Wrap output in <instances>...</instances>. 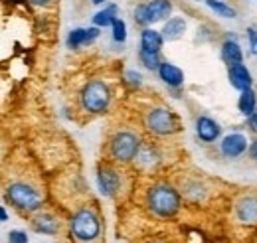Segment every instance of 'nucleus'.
Masks as SVG:
<instances>
[{
  "mask_svg": "<svg viewBox=\"0 0 257 243\" xmlns=\"http://www.w3.org/2000/svg\"><path fill=\"white\" fill-rule=\"evenodd\" d=\"M147 206L159 217H172L180 210V194L168 184H157L147 194Z\"/></svg>",
  "mask_w": 257,
  "mask_h": 243,
  "instance_id": "nucleus-1",
  "label": "nucleus"
},
{
  "mask_svg": "<svg viewBox=\"0 0 257 243\" xmlns=\"http://www.w3.org/2000/svg\"><path fill=\"white\" fill-rule=\"evenodd\" d=\"M79 101H81V107L87 111V113H105L109 103H111V89L105 81L101 79H91L83 85L81 95H79Z\"/></svg>",
  "mask_w": 257,
  "mask_h": 243,
  "instance_id": "nucleus-2",
  "label": "nucleus"
},
{
  "mask_svg": "<svg viewBox=\"0 0 257 243\" xmlns=\"http://www.w3.org/2000/svg\"><path fill=\"white\" fill-rule=\"evenodd\" d=\"M6 198L22 212H36L42 208L40 192L26 182H12L6 188Z\"/></svg>",
  "mask_w": 257,
  "mask_h": 243,
  "instance_id": "nucleus-3",
  "label": "nucleus"
},
{
  "mask_svg": "<svg viewBox=\"0 0 257 243\" xmlns=\"http://www.w3.org/2000/svg\"><path fill=\"white\" fill-rule=\"evenodd\" d=\"M69 229L79 241H93L101 231V223L93 210L81 208L79 212L73 213V217L69 221Z\"/></svg>",
  "mask_w": 257,
  "mask_h": 243,
  "instance_id": "nucleus-4",
  "label": "nucleus"
},
{
  "mask_svg": "<svg viewBox=\"0 0 257 243\" xmlns=\"http://www.w3.org/2000/svg\"><path fill=\"white\" fill-rule=\"evenodd\" d=\"M139 151H141V139L131 131H119L111 139L109 152L117 162H131L133 158L139 156Z\"/></svg>",
  "mask_w": 257,
  "mask_h": 243,
  "instance_id": "nucleus-5",
  "label": "nucleus"
},
{
  "mask_svg": "<svg viewBox=\"0 0 257 243\" xmlns=\"http://www.w3.org/2000/svg\"><path fill=\"white\" fill-rule=\"evenodd\" d=\"M145 123H147V129H149L151 133L161 135V137L174 135V133L180 131V119H178L172 111H168V109H164V107H155V109H151V111L147 113Z\"/></svg>",
  "mask_w": 257,
  "mask_h": 243,
  "instance_id": "nucleus-6",
  "label": "nucleus"
},
{
  "mask_svg": "<svg viewBox=\"0 0 257 243\" xmlns=\"http://www.w3.org/2000/svg\"><path fill=\"white\" fill-rule=\"evenodd\" d=\"M247 139L241 135V133H231V135H225L220 143V151L227 158H237L241 156L243 152L247 151Z\"/></svg>",
  "mask_w": 257,
  "mask_h": 243,
  "instance_id": "nucleus-7",
  "label": "nucleus"
},
{
  "mask_svg": "<svg viewBox=\"0 0 257 243\" xmlns=\"http://www.w3.org/2000/svg\"><path fill=\"white\" fill-rule=\"evenodd\" d=\"M227 77H229V83L233 89L237 91H245V89H251V71L243 65V63H235V65H229L227 69Z\"/></svg>",
  "mask_w": 257,
  "mask_h": 243,
  "instance_id": "nucleus-8",
  "label": "nucleus"
},
{
  "mask_svg": "<svg viewBox=\"0 0 257 243\" xmlns=\"http://www.w3.org/2000/svg\"><path fill=\"white\" fill-rule=\"evenodd\" d=\"M220 133H222V127L214 121V119H210L206 115H202V117L196 119V135H198L200 141L214 143V141L220 139Z\"/></svg>",
  "mask_w": 257,
  "mask_h": 243,
  "instance_id": "nucleus-9",
  "label": "nucleus"
},
{
  "mask_svg": "<svg viewBox=\"0 0 257 243\" xmlns=\"http://www.w3.org/2000/svg\"><path fill=\"white\" fill-rule=\"evenodd\" d=\"M97 184H99V192L103 196H113L119 190V186H121V176L113 168L105 166V168H99Z\"/></svg>",
  "mask_w": 257,
  "mask_h": 243,
  "instance_id": "nucleus-10",
  "label": "nucleus"
},
{
  "mask_svg": "<svg viewBox=\"0 0 257 243\" xmlns=\"http://www.w3.org/2000/svg\"><path fill=\"white\" fill-rule=\"evenodd\" d=\"M99 38V28H73L67 36V48L75 50V48H81V46H87L91 42H95Z\"/></svg>",
  "mask_w": 257,
  "mask_h": 243,
  "instance_id": "nucleus-11",
  "label": "nucleus"
},
{
  "mask_svg": "<svg viewBox=\"0 0 257 243\" xmlns=\"http://www.w3.org/2000/svg\"><path fill=\"white\" fill-rule=\"evenodd\" d=\"M235 213H237V219L241 223H255L257 221V198L253 196H247V198H241L235 206Z\"/></svg>",
  "mask_w": 257,
  "mask_h": 243,
  "instance_id": "nucleus-12",
  "label": "nucleus"
},
{
  "mask_svg": "<svg viewBox=\"0 0 257 243\" xmlns=\"http://www.w3.org/2000/svg\"><path fill=\"white\" fill-rule=\"evenodd\" d=\"M159 75H161V79L168 87H180L184 83V71L178 65L168 63V61H162L161 69H159Z\"/></svg>",
  "mask_w": 257,
  "mask_h": 243,
  "instance_id": "nucleus-13",
  "label": "nucleus"
},
{
  "mask_svg": "<svg viewBox=\"0 0 257 243\" xmlns=\"http://www.w3.org/2000/svg\"><path fill=\"white\" fill-rule=\"evenodd\" d=\"M162 44H164V36L161 32L153 30V28H145L141 32V50L159 54L162 50Z\"/></svg>",
  "mask_w": 257,
  "mask_h": 243,
  "instance_id": "nucleus-14",
  "label": "nucleus"
},
{
  "mask_svg": "<svg viewBox=\"0 0 257 243\" xmlns=\"http://www.w3.org/2000/svg\"><path fill=\"white\" fill-rule=\"evenodd\" d=\"M149 8V16H151V24L166 20L172 14V2L170 0H151L147 4Z\"/></svg>",
  "mask_w": 257,
  "mask_h": 243,
  "instance_id": "nucleus-15",
  "label": "nucleus"
},
{
  "mask_svg": "<svg viewBox=\"0 0 257 243\" xmlns=\"http://www.w3.org/2000/svg\"><path fill=\"white\" fill-rule=\"evenodd\" d=\"M32 225L38 233H46V235H56L60 231V221L50 213H42L34 217Z\"/></svg>",
  "mask_w": 257,
  "mask_h": 243,
  "instance_id": "nucleus-16",
  "label": "nucleus"
},
{
  "mask_svg": "<svg viewBox=\"0 0 257 243\" xmlns=\"http://www.w3.org/2000/svg\"><path fill=\"white\" fill-rule=\"evenodd\" d=\"M184 32H186V22H184V18L174 16V18H168V20H166V24H164V28H162V36H164V40L174 42V40H180V38L184 36Z\"/></svg>",
  "mask_w": 257,
  "mask_h": 243,
  "instance_id": "nucleus-17",
  "label": "nucleus"
},
{
  "mask_svg": "<svg viewBox=\"0 0 257 243\" xmlns=\"http://www.w3.org/2000/svg\"><path fill=\"white\" fill-rule=\"evenodd\" d=\"M222 60L227 65H235V63H241L243 61V54H241V48L235 40H225L222 44Z\"/></svg>",
  "mask_w": 257,
  "mask_h": 243,
  "instance_id": "nucleus-18",
  "label": "nucleus"
},
{
  "mask_svg": "<svg viewBox=\"0 0 257 243\" xmlns=\"http://www.w3.org/2000/svg\"><path fill=\"white\" fill-rule=\"evenodd\" d=\"M237 109L243 117H249L257 111V97L253 89H245L239 95V101H237Z\"/></svg>",
  "mask_w": 257,
  "mask_h": 243,
  "instance_id": "nucleus-19",
  "label": "nucleus"
},
{
  "mask_svg": "<svg viewBox=\"0 0 257 243\" xmlns=\"http://www.w3.org/2000/svg\"><path fill=\"white\" fill-rule=\"evenodd\" d=\"M117 18V6L115 4H109L105 6V10H99L95 16H93V24L97 28H105V26H111Z\"/></svg>",
  "mask_w": 257,
  "mask_h": 243,
  "instance_id": "nucleus-20",
  "label": "nucleus"
},
{
  "mask_svg": "<svg viewBox=\"0 0 257 243\" xmlns=\"http://www.w3.org/2000/svg\"><path fill=\"white\" fill-rule=\"evenodd\" d=\"M139 60H141V63H143L147 69H151V71H159L162 65L159 54H155V52H147V50H141V52H139Z\"/></svg>",
  "mask_w": 257,
  "mask_h": 243,
  "instance_id": "nucleus-21",
  "label": "nucleus"
},
{
  "mask_svg": "<svg viewBox=\"0 0 257 243\" xmlns=\"http://www.w3.org/2000/svg\"><path fill=\"white\" fill-rule=\"evenodd\" d=\"M206 2V6L210 8V10H214L218 16H222V18H235V10L231 8V6H227L225 2L222 0H204Z\"/></svg>",
  "mask_w": 257,
  "mask_h": 243,
  "instance_id": "nucleus-22",
  "label": "nucleus"
},
{
  "mask_svg": "<svg viewBox=\"0 0 257 243\" xmlns=\"http://www.w3.org/2000/svg\"><path fill=\"white\" fill-rule=\"evenodd\" d=\"M111 30H113V40L117 44H123L127 40V24L123 18H115V22L111 24Z\"/></svg>",
  "mask_w": 257,
  "mask_h": 243,
  "instance_id": "nucleus-23",
  "label": "nucleus"
},
{
  "mask_svg": "<svg viewBox=\"0 0 257 243\" xmlns=\"http://www.w3.org/2000/svg\"><path fill=\"white\" fill-rule=\"evenodd\" d=\"M135 22L141 26H149L151 24V16H149V8L147 4H139L135 8Z\"/></svg>",
  "mask_w": 257,
  "mask_h": 243,
  "instance_id": "nucleus-24",
  "label": "nucleus"
},
{
  "mask_svg": "<svg viewBox=\"0 0 257 243\" xmlns=\"http://www.w3.org/2000/svg\"><path fill=\"white\" fill-rule=\"evenodd\" d=\"M8 243H28V235L22 229H12L8 231Z\"/></svg>",
  "mask_w": 257,
  "mask_h": 243,
  "instance_id": "nucleus-25",
  "label": "nucleus"
},
{
  "mask_svg": "<svg viewBox=\"0 0 257 243\" xmlns=\"http://www.w3.org/2000/svg\"><path fill=\"white\" fill-rule=\"evenodd\" d=\"M247 38H249V50H251V54L257 56V30L255 28H247Z\"/></svg>",
  "mask_w": 257,
  "mask_h": 243,
  "instance_id": "nucleus-26",
  "label": "nucleus"
},
{
  "mask_svg": "<svg viewBox=\"0 0 257 243\" xmlns=\"http://www.w3.org/2000/svg\"><path fill=\"white\" fill-rule=\"evenodd\" d=\"M127 77L133 85H137V87L141 85V79H143V77H141V73H137V71H127Z\"/></svg>",
  "mask_w": 257,
  "mask_h": 243,
  "instance_id": "nucleus-27",
  "label": "nucleus"
},
{
  "mask_svg": "<svg viewBox=\"0 0 257 243\" xmlns=\"http://www.w3.org/2000/svg\"><path fill=\"white\" fill-rule=\"evenodd\" d=\"M247 154H249L251 160H257V139L251 141V145H249V149H247Z\"/></svg>",
  "mask_w": 257,
  "mask_h": 243,
  "instance_id": "nucleus-28",
  "label": "nucleus"
},
{
  "mask_svg": "<svg viewBox=\"0 0 257 243\" xmlns=\"http://www.w3.org/2000/svg\"><path fill=\"white\" fill-rule=\"evenodd\" d=\"M247 125H249V129H251L253 133H257V111L253 113V115L247 117Z\"/></svg>",
  "mask_w": 257,
  "mask_h": 243,
  "instance_id": "nucleus-29",
  "label": "nucleus"
},
{
  "mask_svg": "<svg viewBox=\"0 0 257 243\" xmlns=\"http://www.w3.org/2000/svg\"><path fill=\"white\" fill-rule=\"evenodd\" d=\"M30 2H34V4H38V6H46L50 0H30Z\"/></svg>",
  "mask_w": 257,
  "mask_h": 243,
  "instance_id": "nucleus-30",
  "label": "nucleus"
},
{
  "mask_svg": "<svg viewBox=\"0 0 257 243\" xmlns=\"http://www.w3.org/2000/svg\"><path fill=\"white\" fill-rule=\"evenodd\" d=\"M0 217H2V221H8V213H6V210H4V208L0 210Z\"/></svg>",
  "mask_w": 257,
  "mask_h": 243,
  "instance_id": "nucleus-31",
  "label": "nucleus"
},
{
  "mask_svg": "<svg viewBox=\"0 0 257 243\" xmlns=\"http://www.w3.org/2000/svg\"><path fill=\"white\" fill-rule=\"evenodd\" d=\"M91 2H93V4H103L105 0H91Z\"/></svg>",
  "mask_w": 257,
  "mask_h": 243,
  "instance_id": "nucleus-32",
  "label": "nucleus"
}]
</instances>
